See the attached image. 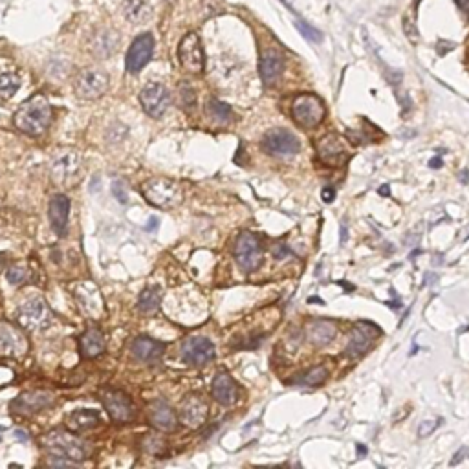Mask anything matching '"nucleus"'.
I'll list each match as a JSON object with an SVG mask.
<instances>
[{"mask_svg":"<svg viewBox=\"0 0 469 469\" xmlns=\"http://www.w3.org/2000/svg\"><path fill=\"white\" fill-rule=\"evenodd\" d=\"M15 127L29 136H40L51 123V107L45 96L29 97L15 112Z\"/></svg>","mask_w":469,"mask_h":469,"instance_id":"f257e3e1","label":"nucleus"},{"mask_svg":"<svg viewBox=\"0 0 469 469\" xmlns=\"http://www.w3.org/2000/svg\"><path fill=\"white\" fill-rule=\"evenodd\" d=\"M40 446L45 447L48 453H51L53 457L68 458L74 462H83L90 457V446L70 429H55L46 433L40 438Z\"/></svg>","mask_w":469,"mask_h":469,"instance_id":"f03ea898","label":"nucleus"},{"mask_svg":"<svg viewBox=\"0 0 469 469\" xmlns=\"http://www.w3.org/2000/svg\"><path fill=\"white\" fill-rule=\"evenodd\" d=\"M142 192L149 204L162 210L178 207L183 202V189L167 178H151L142 186Z\"/></svg>","mask_w":469,"mask_h":469,"instance_id":"7ed1b4c3","label":"nucleus"},{"mask_svg":"<svg viewBox=\"0 0 469 469\" xmlns=\"http://www.w3.org/2000/svg\"><path fill=\"white\" fill-rule=\"evenodd\" d=\"M51 319H53V314L42 297H34V299L26 301L17 314L18 325L29 332L45 330L46 327H50Z\"/></svg>","mask_w":469,"mask_h":469,"instance_id":"20e7f679","label":"nucleus"},{"mask_svg":"<svg viewBox=\"0 0 469 469\" xmlns=\"http://www.w3.org/2000/svg\"><path fill=\"white\" fill-rule=\"evenodd\" d=\"M235 260L244 273H253L262 264V246L253 233L244 231L235 242Z\"/></svg>","mask_w":469,"mask_h":469,"instance_id":"39448f33","label":"nucleus"},{"mask_svg":"<svg viewBox=\"0 0 469 469\" xmlns=\"http://www.w3.org/2000/svg\"><path fill=\"white\" fill-rule=\"evenodd\" d=\"M108 83L110 79H108L107 72L99 68H85L75 77V94L81 99L92 101V99L101 97L108 90Z\"/></svg>","mask_w":469,"mask_h":469,"instance_id":"423d86ee","label":"nucleus"},{"mask_svg":"<svg viewBox=\"0 0 469 469\" xmlns=\"http://www.w3.org/2000/svg\"><path fill=\"white\" fill-rule=\"evenodd\" d=\"M178 59L189 74H202L205 66L204 48L197 34H187L178 46Z\"/></svg>","mask_w":469,"mask_h":469,"instance_id":"0eeeda50","label":"nucleus"},{"mask_svg":"<svg viewBox=\"0 0 469 469\" xmlns=\"http://www.w3.org/2000/svg\"><path fill=\"white\" fill-rule=\"evenodd\" d=\"M262 149L272 156H292L301 151L299 138L286 129L268 130L260 142Z\"/></svg>","mask_w":469,"mask_h":469,"instance_id":"6e6552de","label":"nucleus"},{"mask_svg":"<svg viewBox=\"0 0 469 469\" xmlns=\"http://www.w3.org/2000/svg\"><path fill=\"white\" fill-rule=\"evenodd\" d=\"M292 114L294 119L305 129H314L321 123L325 118V105L319 97L305 94L299 96L292 105Z\"/></svg>","mask_w":469,"mask_h":469,"instance_id":"1a4fd4ad","label":"nucleus"},{"mask_svg":"<svg viewBox=\"0 0 469 469\" xmlns=\"http://www.w3.org/2000/svg\"><path fill=\"white\" fill-rule=\"evenodd\" d=\"M216 356V348L213 345V341H210L207 338H202V335H192V338H187L181 345V359L187 363V365H192V367H202L205 363L213 362Z\"/></svg>","mask_w":469,"mask_h":469,"instance_id":"9d476101","label":"nucleus"},{"mask_svg":"<svg viewBox=\"0 0 469 469\" xmlns=\"http://www.w3.org/2000/svg\"><path fill=\"white\" fill-rule=\"evenodd\" d=\"M140 103L151 118H162L170 105V94L162 83H149L140 92Z\"/></svg>","mask_w":469,"mask_h":469,"instance_id":"9b49d317","label":"nucleus"},{"mask_svg":"<svg viewBox=\"0 0 469 469\" xmlns=\"http://www.w3.org/2000/svg\"><path fill=\"white\" fill-rule=\"evenodd\" d=\"M28 352V340L21 328L0 321V356L23 357Z\"/></svg>","mask_w":469,"mask_h":469,"instance_id":"f8f14e48","label":"nucleus"},{"mask_svg":"<svg viewBox=\"0 0 469 469\" xmlns=\"http://www.w3.org/2000/svg\"><path fill=\"white\" fill-rule=\"evenodd\" d=\"M154 53V37L151 34H143L134 39L129 53L125 57V68L130 74H138L140 70L151 61Z\"/></svg>","mask_w":469,"mask_h":469,"instance_id":"ddd939ff","label":"nucleus"},{"mask_svg":"<svg viewBox=\"0 0 469 469\" xmlns=\"http://www.w3.org/2000/svg\"><path fill=\"white\" fill-rule=\"evenodd\" d=\"M210 416L207 401L200 394H189L181 401L180 422L189 429H200Z\"/></svg>","mask_w":469,"mask_h":469,"instance_id":"4468645a","label":"nucleus"},{"mask_svg":"<svg viewBox=\"0 0 469 469\" xmlns=\"http://www.w3.org/2000/svg\"><path fill=\"white\" fill-rule=\"evenodd\" d=\"M379 335V328L374 327L372 322H357L351 333V341L345 348L346 357L357 359L370 348L376 338Z\"/></svg>","mask_w":469,"mask_h":469,"instance_id":"2eb2a0df","label":"nucleus"},{"mask_svg":"<svg viewBox=\"0 0 469 469\" xmlns=\"http://www.w3.org/2000/svg\"><path fill=\"white\" fill-rule=\"evenodd\" d=\"M103 405L114 422H130L134 418V405L129 396L121 390H107L101 396Z\"/></svg>","mask_w":469,"mask_h":469,"instance_id":"dca6fc26","label":"nucleus"},{"mask_svg":"<svg viewBox=\"0 0 469 469\" xmlns=\"http://www.w3.org/2000/svg\"><path fill=\"white\" fill-rule=\"evenodd\" d=\"M51 403H53V394H51V392L34 390V392H24V394L17 396V398L10 403V409H12L13 413L29 416V414L45 411L46 407H50Z\"/></svg>","mask_w":469,"mask_h":469,"instance_id":"f3484780","label":"nucleus"},{"mask_svg":"<svg viewBox=\"0 0 469 469\" xmlns=\"http://www.w3.org/2000/svg\"><path fill=\"white\" fill-rule=\"evenodd\" d=\"M74 297L86 316L99 317L103 314V297L96 284L77 283L74 286Z\"/></svg>","mask_w":469,"mask_h":469,"instance_id":"a211bd4d","label":"nucleus"},{"mask_svg":"<svg viewBox=\"0 0 469 469\" xmlns=\"http://www.w3.org/2000/svg\"><path fill=\"white\" fill-rule=\"evenodd\" d=\"M48 216L53 231L59 237H66L68 233V216H70V198L66 194H53L48 205Z\"/></svg>","mask_w":469,"mask_h":469,"instance_id":"6ab92c4d","label":"nucleus"},{"mask_svg":"<svg viewBox=\"0 0 469 469\" xmlns=\"http://www.w3.org/2000/svg\"><path fill=\"white\" fill-rule=\"evenodd\" d=\"M211 394L220 405L229 407L238 401V385L227 372L216 374L213 383H211Z\"/></svg>","mask_w":469,"mask_h":469,"instance_id":"aec40b11","label":"nucleus"},{"mask_svg":"<svg viewBox=\"0 0 469 469\" xmlns=\"http://www.w3.org/2000/svg\"><path fill=\"white\" fill-rule=\"evenodd\" d=\"M81 167V156L74 151L62 153L61 156H57L51 164V176L57 183H66L72 176L79 170Z\"/></svg>","mask_w":469,"mask_h":469,"instance_id":"412c9836","label":"nucleus"},{"mask_svg":"<svg viewBox=\"0 0 469 469\" xmlns=\"http://www.w3.org/2000/svg\"><path fill=\"white\" fill-rule=\"evenodd\" d=\"M284 70V57L277 50H264L260 55V77L266 86L273 85Z\"/></svg>","mask_w":469,"mask_h":469,"instance_id":"4be33fe9","label":"nucleus"},{"mask_svg":"<svg viewBox=\"0 0 469 469\" xmlns=\"http://www.w3.org/2000/svg\"><path fill=\"white\" fill-rule=\"evenodd\" d=\"M149 420H151V424L156 429L164 431V433H173L176 429V424H178L175 411L164 400L154 401L153 405L149 407Z\"/></svg>","mask_w":469,"mask_h":469,"instance_id":"5701e85b","label":"nucleus"},{"mask_svg":"<svg viewBox=\"0 0 469 469\" xmlns=\"http://www.w3.org/2000/svg\"><path fill=\"white\" fill-rule=\"evenodd\" d=\"M130 351L134 354L136 359L143 363H154L158 362L160 357L164 356L165 345L160 343V341L153 340V338H147V335H140L136 340L132 341V346Z\"/></svg>","mask_w":469,"mask_h":469,"instance_id":"b1692460","label":"nucleus"},{"mask_svg":"<svg viewBox=\"0 0 469 469\" xmlns=\"http://www.w3.org/2000/svg\"><path fill=\"white\" fill-rule=\"evenodd\" d=\"M119 46V35L114 29H101L96 31L90 39V51L96 57H110L116 53Z\"/></svg>","mask_w":469,"mask_h":469,"instance_id":"393cba45","label":"nucleus"},{"mask_svg":"<svg viewBox=\"0 0 469 469\" xmlns=\"http://www.w3.org/2000/svg\"><path fill=\"white\" fill-rule=\"evenodd\" d=\"M338 327L332 321H312L306 327V338L312 345L325 346L335 338Z\"/></svg>","mask_w":469,"mask_h":469,"instance_id":"a878e982","label":"nucleus"},{"mask_svg":"<svg viewBox=\"0 0 469 469\" xmlns=\"http://www.w3.org/2000/svg\"><path fill=\"white\" fill-rule=\"evenodd\" d=\"M81 356L86 359H94V357L101 356L105 352V338L97 328H88L83 335H81Z\"/></svg>","mask_w":469,"mask_h":469,"instance_id":"bb28decb","label":"nucleus"},{"mask_svg":"<svg viewBox=\"0 0 469 469\" xmlns=\"http://www.w3.org/2000/svg\"><path fill=\"white\" fill-rule=\"evenodd\" d=\"M99 425V414L92 409H77L66 418V427L74 433L90 431Z\"/></svg>","mask_w":469,"mask_h":469,"instance_id":"cd10ccee","label":"nucleus"},{"mask_svg":"<svg viewBox=\"0 0 469 469\" xmlns=\"http://www.w3.org/2000/svg\"><path fill=\"white\" fill-rule=\"evenodd\" d=\"M123 13L127 21L132 24H143L151 18V4L147 0H125L123 2Z\"/></svg>","mask_w":469,"mask_h":469,"instance_id":"c85d7f7f","label":"nucleus"},{"mask_svg":"<svg viewBox=\"0 0 469 469\" xmlns=\"http://www.w3.org/2000/svg\"><path fill=\"white\" fill-rule=\"evenodd\" d=\"M205 116H207L213 123L226 125L233 119V110L229 105H226V103L218 101L215 97H211V99H207V103H205Z\"/></svg>","mask_w":469,"mask_h":469,"instance_id":"c756f323","label":"nucleus"},{"mask_svg":"<svg viewBox=\"0 0 469 469\" xmlns=\"http://www.w3.org/2000/svg\"><path fill=\"white\" fill-rule=\"evenodd\" d=\"M162 303V290L158 286H149L138 297V310L142 314H154Z\"/></svg>","mask_w":469,"mask_h":469,"instance_id":"7c9ffc66","label":"nucleus"},{"mask_svg":"<svg viewBox=\"0 0 469 469\" xmlns=\"http://www.w3.org/2000/svg\"><path fill=\"white\" fill-rule=\"evenodd\" d=\"M23 77L17 72H4L0 74V101H8L12 99L21 88Z\"/></svg>","mask_w":469,"mask_h":469,"instance_id":"2f4dec72","label":"nucleus"},{"mask_svg":"<svg viewBox=\"0 0 469 469\" xmlns=\"http://www.w3.org/2000/svg\"><path fill=\"white\" fill-rule=\"evenodd\" d=\"M327 378L328 368L322 367V365H317V367H312L308 372L297 376V378L294 379V383L303 385V387H316V385H321Z\"/></svg>","mask_w":469,"mask_h":469,"instance_id":"473e14b6","label":"nucleus"},{"mask_svg":"<svg viewBox=\"0 0 469 469\" xmlns=\"http://www.w3.org/2000/svg\"><path fill=\"white\" fill-rule=\"evenodd\" d=\"M28 277H29L28 266L23 264V262H18V264H13L8 268L6 279L10 284H23Z\"/></svg>","mask_w":469,"mask_h":469,"instance_id":"72a5a7b5","label":"nucleus"},{"mask_svg":"<svg viewBox=\"0 0 469 469\" xmlns=\"http://www.w3.org/2000/svg\"><path fill=\"white\" fill-rule=\"evenodd\" d=\"M319 153H321L322 158H332V156L341 153V143L338 142V138H325L321 142V147H319Z\"/></svg>","mask_w":469,"mask_h":469,"instance_id":"f704fd0d","label":"nucleus"},{"mask_svg":"<svg viewBox=\"0 0 469 469\" xmlns=\"http://www.w3.org/2000/svg\"><path fill=\"white\" fill-rule=\"evenodd\" d=\"M165 440L162 436L149 435L145 440H143V449L149 453V455H162L165 451Z\"/></svg>","mask_w":469,"mask_h":469,"instance_id":"c9c22d12","label":"nucleus"},{"mask_svg":"<svg viewBox=\"0 0 469 469\" xmlns=\"http://www.w3.org/2000/svg\"><path fill=\"white\" fill-rule=\"evenodd\" d=\"M295 26H297V29L301 31V35L305 37V39H308L310 42H321L322 40V35L319 29H316L314 26H310L308 23H305V21H295Z\"/></svg>","mask_w":469,"mask_h":469,"instance_id":"e433bc0d","label":"nucleus"},{"mask_svg":"<svg viewBox=\"0 0 469 469\" xmlns=\"http://www.w3.org/2000/svg\"><path fill=\"white\" fill-rule=\"evenodd\" d=\"M178 97H180L181 108H191L194 105V90L187 83H181L178 88Z\"/></svg>","mask_w":469,"mask_h":469,"instance_id":"4c0bfd02","label":"nucleus"},{"mask_svg":"<svg viewBox=\"0 0 469 469\" xmlns=\"http://www.w3.org/2000/svg\"><path fill=\"white\" fill-rule=\"evenodd\" d=\"M438 424H442V420H425V422H422L418 427V436L420 438H425V436H429L433 431L438 427Z\"/></svg>","mask_w":469,"mask_h":469,"instance_id":"58836bf2","label":"nucleus"},{"mask_svg":"<svg viewBox=\"0 0 469 469\" xmlns=\"http://www.w3.org/2000/svg\"><path fill=\"white\" fill-rule=\"evenodd\" d=\"M112 194L118 198L121 204H125V202H127V187H125L123 181H114Z\"/></svg>","mask_w":469,"mask_h":469,"instance_id":"ea45409f","label":"nucleus"},{"mask_svg":"<svg viewBox=\"0 0 469 469\" xmlns=\"http://www.w3.org/2000/svg\"><path fill=\"white\" fill-rule=\"evenodd\" d=\"M466 458H469V447H460L457 451V455L451 458L449 466H458V464L462 462V460H466Z\"/></svg>","mask_w":469,"mask_h":469,"instance_id":"a19ab883","label":"nucleus"},{"mask_svg":"<svg viewBox=\"0 0 469 469\" xmlns=\"http://www.w3.org/2000/svg\"><path fill=\"white\" fill-rule=\"evenodd\" d=\"M273 255H275L277 259H284V257H290V255H292V251H290L286 246H283V244H279V246H275V248H273Z\"/></svg>","mask_w":469,"mask_h":469,"instance_id":"79ce46f5","label":"nucleus"},{"mask_svg":"<svg viewBox=\"0 0 469 469\" xmlns=\"http://www.w3.org/2000/svg\"><path fill=\"white\" fill-rule=\"evenodd\" d=\"M333 197H335V191H333L332 187H327V189L322 191V200H325V202H332Z\"/></svg>","mask_w":469,"mask_h":469,"instance_id":"37998d69","label":"nucleus"},{"mask_svg":"<svg viewBox=\"0 0 469 469\" xmlns=\"http://www.w3.org/2000/svg\"><path fill=\"white\" fill-rule=\"evenodd\" d=\"M457 6L460 8L464 13H469V0H457Z\"/></svg>","mask_w":469,"mask_h":469,"instance_id":"c03bdc74","label":"nucleus"},{"mask_svg":"<svg viewBox=\"0 0 469 469\" xmlns=\"http://www.w3.org/2000/svg\"><path fill=\"white\" fill-rule=\"evenodd\" d=\"M346 238H348V231H346V226H345V224H341V244H345Z\"/></svg>","mask_w":469,"mask_h":469,"instance_id":"a18cd8bd","label":"nucleus"},{"mask_svg":"<svg viewBox=\"0 0 469 469\" xmlns=\"http://www.w3.org/2000/svg\"><path fill=\"white\" fill-rule=\"evenodd\" d=\"M429 167H431V169H438V167H442V158H433V160H431Z\"/></svg>","mask_w":469,"mask_h":469,"instance_id":"49530a36","label":"nucleus"},{"mask_svg":"<svg viewBox=\"0 0 469 469\" xmlns=\"http://www.w3.org/2000/svg\"><path fill=\"white\" fill-rule=\"evenodd\" d=\"M435 279H436L435 273H427V281H424V286H425V284H433V283H435Z\"/></svg>","mask_w":469,"mask_h":469,"instance_id":"de8ad7c7","label":"nucleus"},{"mask_svg":"<svg viewBox=\"0 0 469 469\" xmlns=\"http://www.w3.org/2000/svg\"><path fill=\"white\" fill-rule=\"evenodd\" d=\"M379 194H383V197H389L390 192H389V186H383V187H379Z\"/></svg>","mask_w":469,"mask_h":469,"instance_id":"09e8293b","label":"nucleus"},{"mask_svg":"<svg viewBox=\"0 0 469 469\" xmlns=\"http://www.w3.org/2000/svg\"><path fill=\"white\" fill-rule=\"evenodd\" d=\"M365 451H367V449H365V447H363V446H357V453H359V457H363V455H365Z\"/></svg>","mask_w":469,"mask_h":469,"instance_id":"8fccbe9b","label":"nucleus"},{"mask_svg":"<svg viewBox=\"0 0 469 469\" xmlns=\"http://www.w3.org/2000/svg\"><path fill=\"white\" fill-rule=\"evenodd\" d=\"M462 238H464V240H466V238H469V227H468V229H466V231L462 233Z\"/></svg>","mask_w":469,"mask_h":469,"instance_id":"3c124183","label":"nucleus"},{"mask_svg":"<svg viewBox=\"0 0 469 469\" xmlns=\"http://www.w3.org/2000/svg\"><path fill=\"white\" fill-rule=\"evenodd\" d=\"M462 176H464V178H462V181H464V183H466V181H468V178H466V176H468V173H466V170H464V173H462Z\"/></svg>","mask_w":469,"mask_h":469,"instance_id":"603ef678","label":"nucleus"},{"mask_svg":"<svg viewBox=\"0 0 469 469\" xmlns=\"http://www.w3.org/2000/svg\"><path fill=\"white\" fill-rule=\"evenodd\" d=\"M4 259H6V255L0 253V264H2V262H4Z\"/></svg>","mask_w":469,"mask_h":469,"instance_id":"864d4df0","label":"nucleus"}]
</instances>
